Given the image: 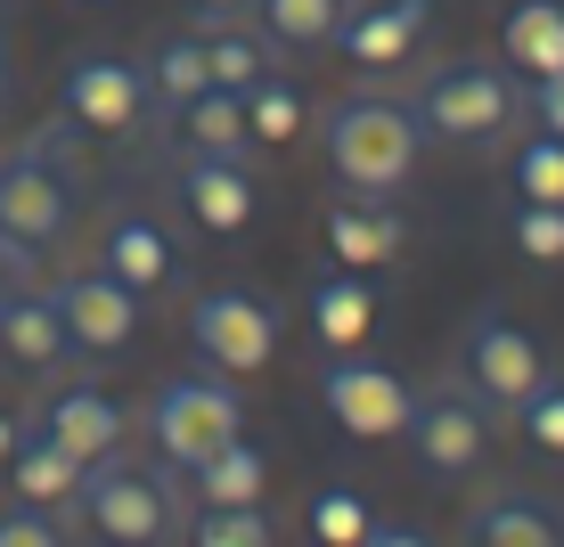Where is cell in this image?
<instances>
[{
	"instance_id": "1",
	"label": "cell",
	"mask_w": 564,
	"mask_h": 547,
	"mask_svg": "<svg viewBox=\"0 0 564 547\" xmlns=\"http://www.w3.org/2000/svg\"><path fill=\"white\" fill-rule=\"evenodd\" d=\"M417 155H425V131L401 99H336L327 107V164H336V188L344 197H401L417 180Z\"/></svg>"
},
{
	"instance_id": "2",
	"label": "cell",
	"mask_w": 564,
	"mask_h": 547,
	"mask_svg": "<svg viewBox=\"0 0 564 547\" xmlns=\"http://www.w3.org/2000/svg\"><path fill=\"white\" fill-rule=\"evenodd\" d=\"M188 474H172L164 458L155 466H131V458H107L83 474V499H74V515L90 523L107 547H164L172 532H181L188 515Z\"/></svg>"
},
{
	"instance_id": "3",
	"label": "cell",
	"mask_w": 564,
	"mask_h": 547,
	"mask_svg": "<svg viewBox=\"0 0 564 547\" xmlns=\"http://www.w3.org/2000/svg\"><path fill=\"white\" fill-rule=\"evenodd\" d=\"M417 131L425 140H451V147H482L499 140V131L523 114V90L508 83V66H491V57H451V66H434L417 83Z\"/></svg>"
},
{
	"instance_id": "4",
	"label": "cell",
	"mask_w": 564,
	"mask_h": 547,
	"mask_svg": "<svg viewBox=\"0 0 564 547\" xmlns=\"http://www.w3.org/2000/svg\"><path fill=\"white\" fill-rule=\"evenodd\" d=\"M246 434V408L221 376H164L148 401V449L172 466V474H197L213 449H229Z\"/></svg>"
},
{
	"instance_id": "5",
	"label": "cell",
	"mask_w": 564,
	"mask_h": 547,
	"mask_svg": "<svg viewBox=\"0 0 564 547\" xmlns=\"http://www.w3.org/2000/svg\"><path fill=\"white\" fill-rule=\"evenodd\" d=\"M458 376L475 384V401L491 408V417H516L556 368H549V351H540V336L523 319H508V310H475V319H466V343H458Z\"/></svg>"
},
{
	"instance_id": "6",
	"label": "cell",
	"mask_w": 564,
	"mask_h": 547,
	"mask_svg": "<svg viewBox=\"0 0 564 547\" xmlns=\"http://www.w3.org/2000/svg\"><path fill=\"white\" fill-rule=\"evenodd\" d=\"M401 441H410V458L425 466V474L458 482V474H475V466L491 458V408L475 401L466 376H434L410 401V434H401Z\"/></svg>"
},
{
	"instance_id": "7",
	"label": "cell",
	"mask_w": 564,
	"mask_h": 547,
	"mask_svg": "<svg viewBox=\"0 0 564 547\" xmlns=\"http://www.w3.org/2000/svg\"><path fill=\"white\" fill-rule=\"evenodd\" d=\"M57 114L83 131H99V140H140L148 114H155V90H148V66L140 57H74L66 83H57Z\"/></svg>"
},
{
	"instance_id": "8",
	"label": "cell",
	"mask_w": 564,
	"mask_h": 547,
	"mask_svg": "<svg viewBox=\"0 0 564 547\" xmlns=\"http://www.w3.org/2000/svg\"><path fill=\"white\" fill-rule=\"evenodd\" d=\"M319 401H327V417H336L352 441H401V434H410V401L417 393L393 376V368H377V360L327 351V360H319Z\"/></svg>"
},
{
	"instance_id": "9",
	"label": "cell",
	"mask_w": 564,
	"mask_h": 547,
	"mask_svg": "<svg viewBox=\"0 0 564 547\" xmlns=\"http://www.w3.org/2000/svg\"><path fill=\"white\" fill-rule=\"evenodd\" d=\"M188 343L221 376H254V368H270V351H279V310L262 295H246V286H213V295L188 303Z\"/></svg>"
},
{
	"instance_id": "10",
	"label": "cell",
	"mask_w": 564,
	"mask_h": 547,
	"mask_svg": "<svg viewBox=\"0 0 564 547\" xmlns=\"http://www.w3.org/2000/svg\"><path fill=\"white\" fill-rule=\"evenodd\" d=\"M74 197H83V188H74V180H66V172H57L33 140L0 155V229H9V238H25V245H57V238L74 229Z\"/></svg>"
},
{
	"instance_id": "11",
	"label": "cell",
	"mask_w": 564,
	"mask_h": 547,
	"mask_svg": "<svg viewBox=\"0 0 564 547\" xmlns=\"http://www.w3.org/2000/svg\"><path fill=\"white\" fill-rule=\"evenodd\" d=\"M50 303H57V319H66V343L90 351V360H107V351H123L131 336H140V295L115 286L107 270H74V278H57Z\"/></svg>"
},
{
	"instance_id": "12",
	"label": "cell",
	"mask_w": 564,
	"mask_h": 547,
	"mask_svg": "<svg viewBox=\"0 0 564 547\" xmlns=\"http://www.w3.org/2000/svg\"><path fill=\"white\" fill-rule=\"evenodd\" d=\"M425 33H434V0H344V17H336V57H352V66L368 74H384V66H401Z\"/></svg>"
},
{
	"instance_id": "13",
	"label": "cell",
	"mask_w": 564,
	"mask_h": 547,
	"mask_svg": "<svg viewBox=\"0 0 564 547\" xmlns=\"http://www.w3.org/2000/svg\"><path fill=\"white\" fill-rule=\"evenodd\" d=\"M42 434L57 441V449H74L83 466H107V458H123V434H131V408L107 393V384H57V393L42 401Z\"/></svg>"
},
{
	"instance_id": "14",
	"label": "cell",
	"mask_w": 564,
	"mask_h": 547,
	"mask_svg": "<svg viewBox=\"0 0 564 547\" xmlns=\"http://www.w3.org/2000/svg\"><path fill=\"white\" fill-rule=\"evenodd\" d=\"M172 188H181L188 221L213 229V238H238V229H254V212H262V188L246 180L238 155H181V164H172Z\"/></svg>"
},
{
	"instance_id": "15",
	"label": "cell",
	"mask_w": 564,
	"mask_h": 547,
	"mask_svg": "<svg viewBox=\"0 0 564 547\" xmlns=\"http://www.w3.org/2000/svg\"><path fill=\"white\" fill-rule=\"evenodd\" d=\"M0 360L25 368V376H57V368L74 360L50 286H0Z\"/></svg>"
},
{
	"instance_id": "16",
	"label": "cell",
	"mask_w": 564,
	"mask_h": 547,
	"mask_svg": "<svg viewBox=\"0 0 564 547\" xmlns=\"http://www.w3.org/2000/svg\"><path fill=\"white\" fill-rule=\"evenodd\" d=\"M319 229H327V253L344 270H393L410 253V221L393 212V197H336Z\"/></svg>"
},
{
	"instance_id": "17",
	"label": "cell",
	"mask_w": 564,
	"mask_h": 547,
	"mask_svg": "<svg viewBox=\"0 0 564 547\" xmlns=\"http://www.w3.org/2000/svg\"><path fill=\"white\" fill-rule=\"evenodd\" d=\"M83 474L90 466L74 458V449H57L42 425H25L9 449V482H17V499L25 506H50V515H74V499H83Z\"/></svg>"
},
{
	"instance_id": "18",
	"label": "cell",
	"mask_w": 564,
	"mask_h": 547,
	"mask_svg": "<svg viewBox=\"0 0 564 547\" xmlns=\"http://www.w3.org/2000/svg\"><path fill=\"white\" fill-rule=\"evenodd\" d=\"M99 270L115 286H131V295H155V286L172 278V238L148 221V212H115L107 221V238H99Z\"/></svg>"
},
{
	"instance_id": "19",
	"label": "cell",
	"mask_w": 564,
	"mask_h": 547,
	"mask_svg": "<svg viewBox=\"0 0 564 547\" xmlns=\"http://www.w3.org/2000/svg\"><path fill=\"white\" fill-rule=\"evenodd\" d=\"M205 66H213V90H254L262 74H279V42L254 25V17H205Z\"/></svg>"
},
{
	"instance_id": "20",
	"label": "cell",
	"mask_w": 564,
	"mask_h": 547,
	"mask_svg": "<svg viewBox=\"0 0 564 547\" xmlns=\"http://www.w3.org/2000/svg\"><path fill=\"white\" fill-rule=\"evenodd\" d=\"M262 491H270V449L254 434L213 449L197 474H188V506H262Z\"/></svg>"
},
{
	"instance_id": "21",
	"label": "cell",
	"mask_w": 564,
	"mask_h": 547,
	"mask_svg": "<svg viewBox=\"0 0 564 547\" xmlns=\"http://www.w3.org/2000/svg\"><path fill=\"white\" fill-rule=\"evenodd\" d=\"M172 140H181V155H238L254 147V131H246V99L238 90H197L188 107H172Z\"/></svg>"
},
{
	"instance_id": "22",
	"label": "cell",
	"mask_w": 564,
	"mask_h": 547,
	"mask_svg": "<svg viewBox=\"0 0 564 547\" xmlns=\"http://www.w3.org/2000/svg\"><path fill=\"white\" fill-rule=\"evenodd\" d=\"M466 547H564V532L532 491H499L466 515Z\"/></svg>"
},
{
	"instance_id": "23",
	"label": "cell",
	"mask_w": 564,
	"mask_h": 547,
	"mask_svg": "<svg viewBox=\"0 0 564 547\" xmlns=\"http://www.w3.org/2000/svg\"><path fill=\"white\" fill-rule=\"evenodd\" d=\"M377 327V295H368L360 270H336V278H311V336L327 351H360V336Z\"/></svg>"
},
{
	"instance_id": "24",
	"label": "cell",
	"mask_w": 564,
	"mask_h": 547,
	"mask_svg": "<svg viewBox=\"0 0 564 547\" xmlns=\"http://www.w3.org/2000/svg\"><path fill=\"white\" fill-rule=\"evenodd\" d=\"M499 42H508V66L516 74H564V0H508V25H499Z\"/></svg>"
},
{
	"instance_id": "25",
	"label": "cell",
	"mask_w": 564,
	"mask_h": 547,
	"mask_svg": "<svg viewBox=\"0 0 564 547\" xmlns=\"http://www.w3.org/2000/svg\"><path fill=\"white\" fill-rule=\"evenodd\" d=\"M148 90H155V114H172V107H188L197 90H213V66H205V33L188 25V33H164L148 57Z\"/></svg>"
},
{
	"instance_id": "26",
	"label": "cell",
	"mask_w": 564,
	"mask_h": 547,
	"mask_svg": "<svg viewBox=\"0 0 564 547\" xmlns=\"http://www.w3.org/2000/svg\"><path fill=\"white\" fill-rule=\"evenodd\" d=\"M303 123H311V99L286 83V66L262 74V83L246 90V131H254V147H295Z\"/></svg>"
},
{
	"instance_id": "27",
	"label": "cell",
	"mask_w": 564,
	"mask_h": 547,
	"mask_svg": "<svg viewBox=\"0 0 564 547\" xmlns=\"http://www.w3.org/2000/svg\"><path fill=\"white\" fill-rule=\"evenodd\" d=\"M246 17H254L279 50H327V42H336L344 0H254Z\"/></svg>"
},
{
	"instance_id": "28",
	"label": "cell",
	"mask_w": 564,
	"mask_h": 547,
	"mask_svg": "<svg viewBox=\"0 0 564 547\" xmlns=\"http://www.w3.org/2000/svg\"><path fill=\"white\" fill-rule=\"evenodd\" d=\"M181 532L188 547H279V523L262 506H188Z\"/></svg>"
},
{
	"instance_id": "29",
	"label": "cell",
	"mask_w": 564,
	"mask_h": 547,
	"mask_svg": "<svg viewBox=\"0 0 564 547\" xmlns=\"http://www.w3.org/2000/svg\"><path fill=\"white\" fill-rule=\"evenodd\" d=\"M508 180H516V197H532V205H564V140H556V131L516 140Z\"/></svg>"
},
{
	"instance_id": "30",
	"label": "cell",
	"mask_w": 564,
	"mask_h": 547,
	"mask_svg": "<svg viewBox=\"0 0 564 547\" xmlns=\"http://www.w3.org/2000/svg\"><path fill=\"white\" fill-rule=\"evenodd\" d=\"M368 523H377V515H368V499H360V491H344V482L311 499V539H319V547H360V539H368Z\"/></svg>"
},
{
	"instance_id": "31",
	"label": "cell",
	"mask_w": 564,
	"mask_h": 547,
	"mask_svg": "<svg viewBox=\"0 0 564 547\" xmlns=\"http://www.w3.org/2000/svg\"><path fill=\"white\" fill-rule=\"evenodd\" d=\"M508 238H516V253H532V262H564V205H532V197H516Z\"/></svg>"
},
{
	"instance_id": "32",
	"label": "cell",
	"mask_w": 564,
	"mask_h": 547,
	"mask_svg": "<svg viewBox=\"0 0 564 547\" xmlns=\"http://www.w3.org/2000/svg\"><path fill=\"white\" fill-rule=\"evenodd\" d=\"M516 417H523V441H532V449H549V458H564V376H549V384H540L532 401L516 408Z\"/></svg>"
},
{
	"instance_id": "33",
	"label": "cell",
	"mask_w": 564,
	"mask_h": 547,
	"mask_svg": "<svg viewBox=\"0 0 564 547\" xmlns=\"http://www.w3.org/2000/svg\"><path fill=\"white\" fill-rule=\"evenodd\" d=\"M0 547H66V523H57L50 506L9 499V506H0Z\"/></svg>"
},
{
	"instance_id": "34",
	"label": "cell",
	"mask_w": 564,
	"mask_h": 547,
	"mask_svg": "<svg viewBox=\"0 0 564 547\" xmlns=\"http://www.w3.org/2000/svg\"><path fill=\"white\" fill-rule=\"evenodd\" d=\"M33 147H42L50 164L66 172L74 188H83V172H90V164H83V123H66V114H57V123H42V131H33Z\"/></svg>"
},
{
	"instance_id": "35",
	"label": "cell",
	"mask_w": 564,
	"mask_h": 547,
	"mask_svg": "<svg viewBox=\"0 0 564 547\" xmlns=\"http://www.w3.org/2000/svg\"><path fill=\"white\" fill-rule=\"evenodd\" d=\"M523 114H532V131H556L564 140V74H540V83L523 90Z\"/></svg>"
},
{
	"instance_id": "36",
	"label": "cell",
	"mask_w": 564,
	"mask_h": 547,
	"mask_svg": "<svg viewBox=\"0 0 564 547\" xmlns=\"http://www.w3.org/2000/svg\"><path fill=\"white\" fill-rule=\"evenodd\" d=\"M360 547H434L425 532H410V523H368V539Z\"/></svg>"
},
{
	"instance_id": "37",
	"label": "cell",
	"mask_w": 564,
	"mask_h": 547,
	"mask_svg": "<svg viewBox=\"0 0 564 547\" xmlns=\"http://www.w3.org/2000/svg\"><path fill=\"white\" fill-rule=\"evenodd\" d=\"M254 0H197V17H246Z\"/></svg>"
},
{
	"instance_id": "38",
	"label": "cell",
	"mask_w": 564,
	"mask_h": 547,
	"mask_svg": "<svg viewBox=\"0 0 564 547\" xmlns=\"http://www.w3.org/2000/svg\"><path fill=\"white\" fill-rule=\"evenodd\" d=\"M17 434H25V425H17L9 408H0V466H9V449H17Z\"/></svg>"
},
{
	"instance_id": "39",
	"label": "cell",
	"mask_w": 564,
	"mask_h": 547,
	"mask_svg": "<svg viewBox=\"0 0 564 547\" xmlns=\"http://www.w3.org/2000/svg\"><path fill=\"white\" fill-rule=\"evenodd\" d=\"M0 107H9V57H0Z\"/></svg>"
},
{
	"instance_id": "40",
	"label": "cell",
	"mask_w": 564,
	"mask_h": 547,
	"mask_svg": "<svg viewBox=\"0 0 564 547\" xmlns=\"http://www.w3.org/2000/svg\"><path fill=\"white\" fill-rule=\"evenodd\" d=\"M0 25H9V0H0Z\"/></svg>"
}]
</instances>
